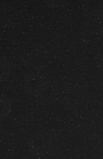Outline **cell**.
Returning <instances> with one entry per match:
<instances>
[{
	"label": "cell",
	"instance_id": "obj_1",
	"mask_svg": "<svg viewBox=\"0 0 103 159\" xmlns=\"http://www.w3.org/2000/svg\"><path fill=\"white\" fill-rule=\"evenodd\" d=\"M10 104L5 97L0 96V117L6 116L10 112Z\"/></svg>",
	"mask_w": 103,
	"mask_h": 159
},
{
	"label": "cell",
	"instance_id": "obj_2",
	"mask_svg": "<svg viewBox=\"0 0 103 159\" xmlns=\"http://www.w3.org/2000/svg\"><path fill=\"white\" fill-rule=\"evenodd\" d=\"M9 75V69L5 64L0 63V82L5 81Z\"/></svg>",
	"mask_w": 103,
	"mask_h": 159
}]
</instances>
